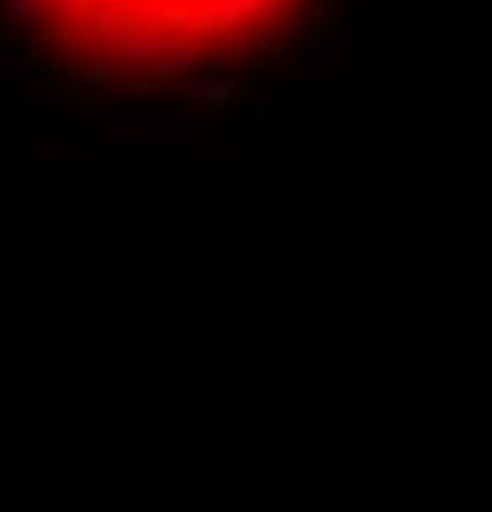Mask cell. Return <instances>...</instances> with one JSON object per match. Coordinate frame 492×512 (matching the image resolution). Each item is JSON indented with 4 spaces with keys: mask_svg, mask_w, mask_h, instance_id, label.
<instances>
[{
    "mask_svg": "<svg viewBox=\"0 0 492 512\" xmlns=\"http://www.w3.org/2000/svg\"><path fill=\"white\" fill-rule=\"evenodd\" d=\"M10 10L99 74H178L271 40L306 0H10Z\"/></svg>",
    "mask_w": 492,
    "mask_h": 512,
    "instance_id": "cell-1",
    "label": "cell"
}]
</instances>
